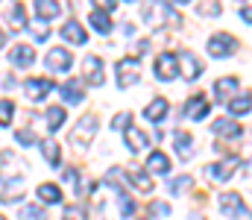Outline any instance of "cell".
Instances as JSON below:
<instances>
[{"mask_svg": "<svg viewBox=\"0 0 252 220\" xmlns=\"http://www.w3.org/2000/svg\"><path fill=\"white\" fill-rule=\"evenodd\" d=\"M70 62H73V56H70V50H64V47H56V50H50L47 53V68L50 71H67L70 68Z\"/></svg>", "mask_w": 252, "mask_h": 220, "instance_id": "obj_10", "label": "cell"}, {"mask_svg": "<svg viewBox=\"0 0 252 220\" xmlns=\"http://www.w3.org/2000/svg\"><path fill=\"white\" fill-rule=\"evenodd\" d=\"M241 18H244L247 24H252V6H241Z\"/></svg>", "mask_w": 252, "mask_h": 220, "instance_id": "obj_38", "label": "cell"}, {"mask_svg": "<svg viewBox=\"0 0 252 220\" xmlns=\"http://www.w3.org/2000/svg\"><path fill=\"white\" fill-rule=\"evenodd\" d=\"M135 82H138V56L121 59L118 62V85L126 88V85H135Z\"/></svg>", "mask_w": 252, "mask_h": 220, "instance_id": "obj_5", "label": "cell"}, {"mask_svg": "<svg viewBox=\"0 0 252 220\" xmlns=\"http://www.w3.org/2000/svg\"><path fill=\"white\" fill-rule=\"evenodd\" d=\"M147 167L156 170V173H167V170H170V158H167V153H150Z\"/></svg>", "mask_w": 252, "mask_h": 220, "instance_id": "obj_25", "label": "cell"}, {"mask_svg": "<svg viewBox=\"0 0 252 220\" xmlns=\"http://www.w3.org/2000/svg\"><path fill=\"white\" fill-rule=\"evenodd\" d=\"M3 41H6V35H3V30H0V47H3Z\"/></svg>", "mask_w": 252, "mask_h": 220, "instance_id": "obj_40", "label": "cell"}, {"mask_svg": "<svg viewBox=\"0 0 252 220\" xmlns=\"http://www.w3.org/2000/svg\"><path fill=\"white\" fill-rule=\"evenodd\" d=\"M238 50V41L229 35V32H217L208 38V53L211 56H232Z\"/></svg>", "mask_w": 252, "mask_h": 220, "instance_id": "obj_3", "label": "cell"}, {"mask_svg": "<svg viewBox=\"0 0 252 220\" xmlns=\"http://www.w3.org/2000/svg\"><path fill=\"white\" fill-rule=\"evenodd\" d=\"M0 220H6V218H3V215H0Z\"/></svg>", "mask_w": 252, "mask_h": 220, "instance_id": "obj_42", "label": "cell"}, {"mask_svg": "<svg viewBox=\"0 0 252 220\" xmlns=\"http://www.w3.org/2000/svg\"><path fill=\"white\" fill-rule=\"evenodd\" d=\"M62 35L67 38V41H73V44H85V41H88V32H85L76 21H67V24H64V27H62Z\"/></svg>", "mask_w": 252, "mask_h": 220, "instance_id": "obj_17", "label": "cell"}, {"mask_svg": "<svg viewBox=\"0 0 252 220\" xmlns=\"http://www.w3.org/2000/svg\"><path fill=\"white\" fill-rule=\"evenodd\" d=\"M121 212H124V215H132V212H135V200H132V197L121 194Z\"/></svg>", "mask_w": 252, "mask_h": 220, "instance_id": "obj_36", "label": "cell"}, {"mask_svg": "<svg viewBox=\"0 0 252 220\" xmlns=\"http://www.w3.org/2000/svg\"><path fill=\"white\" fill-rule=\"evenodd\" d=\"M193 185V176H179V179H170V191H185Z\"/></svg>", "mask_w": 252, "mask_h": 220, "instance_id": "obj_32", "label": "cell"}, {"mask_svg": "<svg viewBox=\"0 0 252 220\" xmlns=\"http://www.w3.org/2000/svg\"><path fill=\"white\" fill-rule=\"evenodd\" d=\"M238 164H241V158H238V156H229L223 164H208V167H205V176H208L211 182H226V179L235 173Z\"/></svg>", "mask_w": 252, "mask_h": 220, "instance_id": "obj_4", "label": "cell"}, {"mask_svg": "<svg viewBox=\"0 0 252 220\" xmlns=\"http://www.w3.org/2000/svg\"><path fill=\"white\" fill-rule=\"evenodd\" d=\"M24 197V179L15 176L12 182H3L0 185V203H18Z\"/></svg>", "mask_w": 252, "mask_h": 220, "instance_id": "obj_9", "label": "cell"}, {"mask_svg": "<svg viewBox=\"0 0 252 220\" xmlns=\"http://www.w3.org/2000/svg\"><path fill=\"white\" fill-rule=\"evenodd\" d=\"M214 132H217V135H226V138H238L244 129H241L238 121H226V118H220V121H214Z\"/></svg>", "mask_w": 252, "mask_h": 220, "instance_id": "obj_19", "label": "cell"}, {"mask_svg": "<svg viewBox=\"0 0 252 220\" xmlns=\"http://www.w3.org/2000/svg\"><path fill=\"white\" fill-rule=\"evenodd\" d=\"M126 173H129V179L138 185V191H144V194H150V191H153V179H150L141 167H129Z\"/></svg>", "mask_w": 252, "mask_h": 220, "instance_id": "obj_24", "label": "cell"}, {"mask_svg": "<svg viewBox=\"0 0 252 220\" xmlns=\"http://www.w3.org/2000/svg\"><path fill=\"white\" fill-rule=\"evenodd\" d=\"M126 144L132 147V150H144V147L150 144V138H147V132H141L138 126H126Z\"/></svg>", "mask_w": 252, "mask_h": 220, "instance_id": "obj_22", "label": "cell"}, {"mask_svg": "<svg viewBox=\"0 0 252 220\" xmlns=\"http://www.w3.org/2000/svg\"><path fill=\"white\" fill-rule=\"evenodd\" d=\"M173 144H176V153L182 156V158H190L193 156V138H190V132H173Z\"/></svg>", "mask_w": 252, "mask_h": 220, "instance_id": "obj_16", "label": "cell"}, {"mask_svg": "<svg viewBox=\"0 0 252 220\" xmlns=\"http://www.w3.org/2000/svg\"><path fill=\"white\" fill-rule=\"evenodd\" d=\"M150 212H153L156 218H167V215H170V206L161 203V200H156V203H150Z\"/></svg>", "mask_w": 252, "mask_h": 220, "instance_id": "obj_33", "label": "cell"}, {"mask_svg": "<svg viewBox=\"0 0 252 220\" xmlns=\"http://www.w3.org/2000/svg\"><path fill=\"white\" fill-rule=\"evenodd\" d=\"M94 132H97V118L94 115H88V118H82L76 126H73V132H70V144L76 147H85L91 144V138H94Z\"/></svg>", "mask_w": 252, "mask_h": 220, "instance_id": "obj_1", "label": "cell"}, {"mask_svg": "<svg viewBox=\"0 0 252 220\" xmlns=\"http://www.w3.org/2000/svg\"><path fill=\"white\" fill-rule=\"evenodd\" d=\"M205 115H208V100H205L202 94L190 97L188 103H185V118H188V121H199V118H205Z\"/></svg>", "mask_w": 252, "mask_h": 220, "instance_id": "obj_11", "label": "cell"}, {"mask_svg": "<svg viewBox=\"0 0 252 220\" xmlns=\"http://www.w3.org/2000/svg\"><path fill=\"white\" fill-rule=\"evenodd\" d=\"M179 62H182V68H185V76H188V79H196V76L202 73V62H199L193 53H188V50L179 53Z\"/></svg>", "mask_w": 252, "mask_h": 220, "instance_id": "obj_15", "label": "cell"}, {"mask_svg": "<svg viewBox=\"0 0 252 220\" xmlns=\"http://www.w3.org/2000/svg\"><path fill=\"white\" fill-rule=\"evenodd\" d=\"M129 126V112H126V115H118V118H115V126H118V129H121V126Z\"/></svg>", "mask_w": 252, "mask_h": 220, "instance_id": "obj_39", "label": "cell"}, {"mask_svg": "<svg viewBox=\"0 0 252 220\" xmlns=\"http://www.w3.org/2000/svg\"><path fill=\"white\" fill-rule=\"evenodd\" d=\"M62 94L67 103H79L85 94H82V85H79V79H70V82H64L62 85Z\"/></svg>", "mask_w": 252, "mask_h": 220, "instance_id": "obj_27", "label": "cell"}, {"mask_svg": "<svg viewBox=\"0 0 252 220\" xmlns=\"http://www.w3.org/2000/svg\"><path fill=\"white\" fill-rule=\"evenodd\" d=\"M18 141L21 144H32L35 141V132L32 129H18Z\"/></svg>", "mask_w": 252, "mask_h": 220, "instance_id": "obj_37", "label": "cell"}, {"mask_svg": "<svg viewBox=\"0 0 252 220\" xmlns=\"http://www.w3.org/2000/svg\"><path fill=\"white\" fill-rule=\"evenodd\" d=\"M41 153H44V158H47L53 167L62 161V150H59V144H56V141H44V144H41Z\"/></svg>", "mask_w": 252, "mask_h": 220, "instance_id": "obj_28", "label": "cell"}, {"mask_svg": "<svg viewBox=\"0 0 252 220\" xmlns=\"http://www.w3.org/2000/svg\"><path fill=\"white\" fill-rule=\"evenodd\" d=\"M196 12H202V15H220V6L217 3H196Z\"/></svg>", "mask_w": 252, "mask_h": 220, "instance_id": "obj_34", "label": "cell"}, {"mask_svg": "<svg viewBox=\"0 0 252 220\" xmlns=\"http://www.w3.org/2000/svg\"><path fill=\"white\" fill-rule=\"evenodd\" d=\"M32 12H35L41 21H47V18H56V15L62 12V6H59V3H53V0H38V3L32 6Z\"/></svg>", "mask_w": 252, "mask_h": 220, "instance_id": "obj_20", "label": "cell"}, {"mask_svg": "<svg viewBox=\"0 0 252 220\" xmlns=\"http://www.w3.org/2000/svg\"><path fill=\"white\" fill-rule=\"evenodd\" d=\"M176 73H179V62H176L173 53H161V56L156 59V76H158V79H173Z\"/></svg>", "mask_w": 252, "mask_h": 220, "instance_id": "obj_6", "label": "cell"}, {"mask_svg": "<svg viewBox=\"0 0 252 220\" xmlns=\"http://www.w3.org/2000/svg\"><path fill=\"white\" fill-rule=\"evenodd\" d=\"M85 82L103 85V59L100 56H88L85 59Z\"/></svg>", "mask_w": 252, "mask_h": 220, "instance_id": "obj_12", "label": "cell"}, {"mask_svg": "<svg viewBox=\"0 0 252 220\" xmlns=\"http://www.w3.org/2000/svg\"><path fill=\"white\" fill-rule=\"evenodd\" d=\"M167 109H170V103H167V97H156L147 109H144V115L150 118V121H161L164 115H167Z\"/></svg>", "mask_w": 252, "mask_h": 220, "instance_id": "obj_18", "label": "cell"}, {"mask_svg": "<svg viewBox=\"0 0 252 220\" xmlns=\"http://www.w3.org/2000/svg\"><path fill=\"white\" fill-rule=\"evenodd\" d=\"M53 91V79H27V94L32 103H41Z\"/></svg>", "mask_w": 252, "mask_h": 220, "instance_id": "obj_8", "label": "cell"}, {"mask_svg": "<svg viewBox=\"0 0 252 220\" xmlns=\"http://www.w3.org/2000/svg\"><path fill=\"white\" fill-rule=\"evenodd\" d=\"M238 85H241V79H238V76H223V79H217V82H214V91H217V97H220V100H232V97H235V91H238Z\"/></svg>", "mask_w": 252, "mask_h": 220, "instance_id": "obj_13", "label": "cell"}, {"mask_svg": "<svg viewBox=\"0 0 252 220\" xmlns=\"http://www.w3.org/2000/svg\"><path fill=\"white\" fill-rule=\"evenodd\" d=\"M38 200H44V203H62V188L53 185V182H41L38 185Z\"/></svg>", "mask_w": 252, "mask_h": 220, "instance_id": "obj_21", "label": "cell"}, {"mask_svg": "<svg viewBox=\"0 0 252 220\" xmlns=\"http://www.w3.org/2000/svg\"><path fill=\"white\" fill-rule=\"evenodd\" d=\"M91 24H94V30H97L100 35L112 32V18H109V12H103V9H94V12H91Z\"/></svg>", "mask_w": 252, "mask_h": 220, "instance_id": "obj_23", "label": "cell"}, {"mask_svg": "<svg viewBox=\"0 0 252 220\" xmlns=\"http://www.w3.org/2000/svg\"><path fill=\"white\" fill-rule=\"evenodd\" d=\"M64 220H85V212L76 209V206H67L64 209Z\"/></svg>", "mask_w": 252, "mask_h": 220, "instance_id": "obj_35", "label": "cell"}, {"mask_svg": "<svg viewBox=\"0 0 252 220\" xmlns=\"http://www.w3.org/2000/svg\"><path fill=\"white\" fill-rule=\"evenodd\" d=\"M21 220H47V215H44V209H38V206H24V209H21Z\"/></svg>", "mask_w": 252, "mask_h": 220, "instance_id": "obj_30", "label": "cell"}, {"mask_svg": "<svg viewBox=\"0 0 252 220\" xmlns=\"http://www.w3.org/2000/svg\"><path fill=\"white\" fill-rule=\"evenodd\" d=\"M229 109H232V115H247V112H252V97L250 94H235L232 100H229Z\"/></svg>", "mask_w": 252, "mask_h": 220, "instance_id": "obj_26", "label": "cell"}, {"mask_svg": "<svg viewBox=\"0 0 252 220\" xmlns=\"http://www.w3.org/2000/svg\"><path fill=\"white\" fill-rule=\"evenodd\" d=\"M62 124H64V109L62 106H50V109H47V126L56 132Z\"/></svg>", "mask_w": 252, "mask_h": 220, "instance_id": "obj_29", "label": "cell"}, {"mask_svg": "<svg viewBox=\"0 0 252 220\" xmlns=\"http://www.w3.org/2000/svg\"><path fill=\"white\" fill-rule=\"evenodd\" d=\"M12 115H15V106H12V100H0V126H9Z\"/></svg>", "mask_w": 252, "mask_h": 220, "instance_id": "obj_31", "label": "cell"}, {"mask_svg": "<svg viewBox=\"0 0 252 220\" xmlns=\"http://www.w3.org/2000/svg\"><path fill=\"white\" fill-rule=\"evenodd\" d=\"M9 62L18 65V68H27V65L35 62V50H32L30 44H15V47L9 50Z\"/></svg>", "mask_w": 252, "mask_h": 220, "instance_id": "obj_7", "label": "cell"}, {"mask_svg": "<svg viewBox=\"0 0 252 220\" xmlns=\"http://www.w3.org/2000/svg\"><path fill=\"white\" fill-rule=\"evenodd\" d=\"M141 220H147V218H141Z\"/></svg>", "mask_w": 252, "mask_h": 220, "instance_id": "obj_43", "label": "cell"}, {"mask_svg": "<svg viewBox=\"0 0 252 220\" xmlns=\"http://www.w3.org/2000/svg\"><path fill=\"white\" fill-rule=\"evenodd\" d=\"M6 21H9L12 30H24L27 27V9H24V3H12L6 9Z\"/></svg>", "mask_w": 252, "mask_h": 220, "instance_id": "obj_14", "label": "cell"}, {"mask_svg": "<svg viewBox=\"0 0 252 220\" xmlns=\"http://www.w3.org/2000/svg\"><path fill=\"white\" fill-rule=\"evenodd\" d=\"M250 170H252V158H250Z\"/></svg>", "mask_w": 252, "mask_h": 220, "instance_id": "obj_41", "label": "cell"}, {"mask_svg": "<svg viewBox=\"0 0 252 220\" xmlns=\"http://www.w3.org/2000/svg\"><path fill=\"white\" fill-rule=\"evenodd\" d=\"M220 212L229 215V218H244L247 203H244V197L238 191H226V194H220Z\"/></svg>", "mask_w": 252, "mask_h": 220, "instance_id": "obj_2", "label": "cell"}]
</instances>
